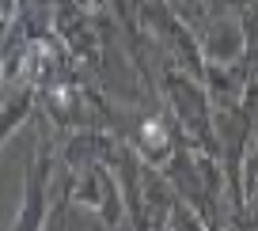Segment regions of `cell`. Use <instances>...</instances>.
<instances>
[{
    "label": "cell",
    "mask_w": 258,
    "mask_h": 231,
    "mask_svg": "<svg viewBox=\"0 0 258 231\" xmlns=\"http://www.w3.org/2000/svg\"><path fill=\"white\" fill-rule=\"evenodd\" d=\"M145 140H152V144H163V133H160V125H145Z\"/></svg>",
    "instance_id": "1"
}]
</instances>
